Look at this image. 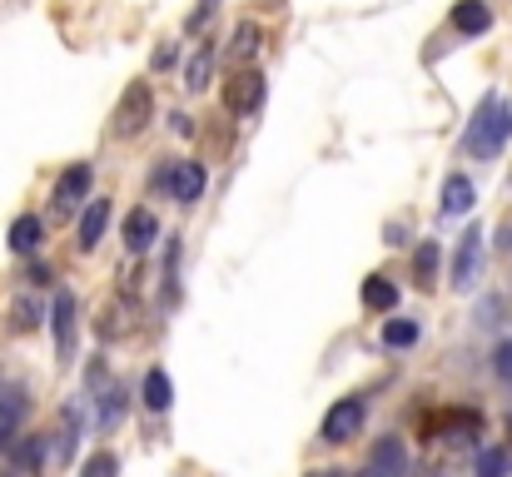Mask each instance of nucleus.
<instances>
[{
    "label": "nucleus",
    "instance_id": "obj_13",
    "mask_svg": "<svg viewBox=\"0 0 512 477\" xmlns=\"http://www.w3.org/2000/svg\"><path fill=\"white\" fill-rule=\"evenodd\" d=\"M453 30H458V35H483V30H493L488 0H458V5H453Z\"/></svg>",
    "mask_w": 512,
    "mask_h": 477
},
{
    "label": "nucleus",
    "instance_id": "obj_32",
    "mask_svg": "<svg viewBox=\"0 0 512 477\" xmlns=\"http://www.w3.org/2000/svg\"><path fill=\"white\" fill-rule=\"evenodd\" d=\"M0 477H15V473H0Z\"/></svg>",
    "mask_w": 512,
    "mask_h": 477
},
{
    "label": "nucleus",
    "instance_id": "obj_21",
    "mask_svg": "<svg viewBox=\"0 0 512 477\" xmlns=\"http://www.w3.org/2000/svg\"><path fill=\"white\" fill-rule=\"evenodd\" d=\"M383 343L388 348H413L418 343V323L413 318H388L383 323Z\"/></svg>",
    "mask_w": 512,
    "mask_h": 477
},
{
    "label": "nucleus",
    "instance_id": "obj_10",
    "mask_svg": "<svg viewBox=\"0 0 512 477\" xmlns=\"http://www.w3.org/2000/svg\"><path fill=\"white\" fill-rule=\"evenodd\" d=\"M90 388H95V403H100V423H105V428L120 423V398H125V388L105 373V363H90Z\"/></svg>",
    "mask_w": 512,
    "mask_h": 477
},
{
    "label": "nucleus",
    "instance_id": "obj_25",
    "mask_svg": "<svg viewBox=\"0 0 512 477\" xmlns=\"http://www.w3.org/2000/svg\"><path fill=\"white\" fill-rule=\"evenodd\" d=\"M15 468H40V458H45V438H25V443H15Z\"/></svg>",
    "mask_w": 512,
    "mask_h": 477
},
{
    "label": "nucleus",
    "instance_id": "obj_28",
    "mask_svg": "<svg viewBox=\"0 0 512 477\" xmlns=\"http://www.w3.org/2000/svg\"><path fill=\"white\" fill-rule=\"evenodd\" d=\"M15 328H35V304H30V299L15 304Z\"/></svg>",
    "mask_w": 512,
    "mask_h": 477
},
{
    "label": "nucleus",
    "instance_id": "obj_14",
    "mask_svg": "<svg viewBox=\"0 0 512 477\" xmlns=\"http://www.w3.org/2000/svg\"><path fill=\"white\" fill-rule=\"evenodd\" d=\"M473 199H478L473 179H468V174H448V184H443V199H438V209H443L448 219H458V214H468V209H473Z\"/></svg>",
    "mask_w": 512,
    "mask_h": 477
},
{
    "label": "nucleus",
    "instance_id": "obj_4",
    "mask_svg": "<svg viewBox=\"0 0 512 477\" xmlns=\"http://www.w3.org/2000/svg\"><path fill=\"white\" fill-rule=\"evenodd\" d=\"M90 184H95V169H90V164H70V169L55 179V219L75 214V209L90 199Z\"/></svg>",
    "mask_w": 512,
    "mask_h": 477
},
{
    "label": "nucleus",
    "instance_id": "obj_8",
    "mask_svg": "<svg viewBox=\"0 0 512 477\" xmlns=\"http://www.w3.org/2000/svg\"><path fill=\"white\" fill-rule=\"evenodd\" d=\"M50 328H55V353L60 358H75V328H80V314H75V294H55V309H50Z\"/></svg>",
    "mask_w": 512,
    "mask_h": 477
},
{
    "label": "nucleus",
    "instance_id": "obj_17",
    "mask_svg": "<svg viewBox=\"0 0 512 477\" xmlns=\"http://www.w3.org/2000/svg\"><path fill=\"white\" fill-rule=\"evenodd\" d=\"M363 304H368L373 314H388V309L398 304V284H393L388 274H368V279H363Z\"/></svg>",
    "mask_w": 512,
    "mask_h": 477
},
{
    "label": "nucleus",
    "instance_id": "obj_1",
    "mask_svg": "<svg viewBox=\"0 0 512 477\" xmlns=\"http://www.w3.org/2000/svg\"><path fill=\"white\" fill-rule=\"evenodd\" d=\"M508 140H512V110L498 100V95H488V100L478 105L468 135H463V150H468L473 159H498Z\"/></svg>",
    "mask_w": 512,
    "mask_h": 477
},
{
    "label": "nucleus",
    "instance_id": "obj_12",
    "mask_svg": "<svg viewBox=\"0 0 512 477\" xmlns=\"http://www.w3.org/2000/svg\"><path fill=\"white\" fill-rule=\"evenodd\" d=\"M438 433H443L448 443H478V438H483V413H473V408H448V413L438 418Z\"/></svg>",
    "mask_w": 512,
    "mask_h": 477
},
{
    "label": "nucleus",
    "instance_id": "obj_19",
    "mask_svg": "<svg viewBox=\"0 0 512 477\" xmlns=\"http://www.w3.org/2000/svg\"><path fill=\"white\" fill-rule=\"evenodd\" d=\"M40 239H45V224H40L35 214H20V219L10 224V249H15V254H30Z\"/></svg>",
    "mask_w": 512,
    "mask_h": 477
},
{
    "label": "nucleus",
    "instance_id": "obj_27",
    "mask_svg": "<svg viewBox=\"0 0 512 477\" xmlns=\"http://www.w3.org/2000/svg\"><path fill=\"white\" fill-rule=\"evenodd\" d=\"M493 373H498L503 383H512V338H508V343H498V348H493Z\"/></svg>",
    "mask_w": 512,
    "mask_h": 477
},
{
    "label": "nucleus",
    "instance_id": "obj_20",
    "mask_svg": "<svg viewBox=\"0 0 512 477\" xmlns=\"http://www.w3.org/2000/svg\"><path fill=\"white\" fill-rule=\"evenodd\" d=\"M478 477H512V448H478Z\"/></svg>",
    "mask_w": 512,
    "mask_h": 477
},
{
    "label": "nucleus",
    "instance_id": "obj_6",
    "mask_svg": "<svg viewBox=\"0 0 512 477\" xmlns=\"http://www.w3.org/2000/svg\"><path fill=\"white\" fill-rule=\"evenodd\" d=\"M264 100V75L259 70H234L229 75V85H224V110H234V115H244V110H254Z\"/></svg>",
    "mask_w": 512,
    "mask_h": 477
},
{
    "label": "nucleus",
    "instance_id": "obj_31",
    "mask_svg": "<svg viewBox=\"0 0 512 477\" xmlns=\"http://www.w3.org/2000/svg\"><path fill=\"white\" fill-rule=\"evenodd\" d=\"M508 438H512V413H508Z\"/></svg>",
    "mask_w": 512,
    "mask_h": 477
},
{
    "label": "nucleus",
    "instance_id": "obj_29",
    "mask_svg": "<svg viewBox=\"0 0 512 477\" xmlns=\"http://www.w3.org/2000/svg\"><path fill=\"white\" fill-rule=\"evenodd\" d=\"M498 249H508V254H512V229H503V234H498Z\"/></svg>",
    "mask_w": 512,
    "mask_h": 477
},
{
    "label": "nucleus",
    "instance_id": "obj_26",
    "mask_svg": "<svg viewBox=\"0 0 512 477\" xmlns=\"http://www.w3.org/2000/svg\"><path fill=\"white\" fill-rule=\"evenodd\" d=\"M115 473H120L115 453H95V458L85 463V473H80V477H115Z\"/></svg>",
    "mask_w": 512,
    "mask_h": 477
},
{
    "label": "nucleus",
    "instance_id": "obj_22",
    "mask_svg": "<svg viewBox=\"0 0 512 477\" xmlns=\"http://www.w3.org/2000/svg\"><path fill=\"white\" fill-rule=\"evenodd\" d=\"M209 70H214V55H209V45H204V50L189 60V70H184V90H189V95H199V90H204V80H209Z\"/></svg>",
    "mask_w": 512,
    "mask_h": 477
},
{
    "label": "nucleus",
    "instance_id": "obj_15",
    "mask_svg": "<svg viewBox=\"0 0 512 477\" xmlns=\"http://www.w3.org/2000/svg\"><path fill=\"white\" fill-rule=\"evenodd\" d=\"M105 224H110V199H90L85 214H80V249H85V254L105 239Z\"/></svg>",
    "mask_w": 512,
    "mask_h": 477
},
{
    "label": "nucleus",
    "instance_id": "obj_5",
    "mask_svg": "<svg viewBox=\"0 0 512 477\" xmlns=\"http://www.w3.org/2000/svg\"><path fill=\"white\" fill-rule=\"evenodd\" d=\"M478 269H483V229L473 224V229H463L458 254H453V289H473Z\"/></svg>",
    "mask_w": 512,
    "mask_h": 477
},
{
    "label": "nucleus",
    "instance_id": "obj_3",
    "mask_svg": "<svg viewBox=\"0 0 512 477\" xmlns=\"http://www.w3.org/2000/svg\"><path fill=\"white\" fill-rule=\"evenodd\" d=\"M363 418H368V403L363 398H339L329 413H324V443H348L363 433Z\"/></svg>",
    "mask_w": 512,
    "mask_h": 477
},
{
    "label": "nucleus",
    "instance_id": "obj_24",
    "mask_svg": "<svg viewBox=\"0 0 512 477\" xmlns=\"http://www.w3.org/2000/svg\"><path fill=\"white\" fill-rule=\"evenodd\" d=\"M413 274H418V284H423V289H433V279H438V244H423V249H418Z\"/></svg>",
    "mask_w": 512,
    "mask_h": 477
},
{
    "label": "nucleus",
    "instance_id": "obj_11",
    "mask_svg": "<svg viewBox=\"0 0 512 477\" xmlns=\"http://www.w3.org/2000/svg\"><path fill=\"white\" fill-rule=\"evenodd\" d=\"M25 413H30V398H25L20 388H5V393H0V453H5V448H15Z\"/></svg>",
    "mask_w": 512,
    "mask_h": 477
},
{
    "label": "nucleus",
    "instance_id": "obj_2",
    "mask_svg": "<svg viewBox=\"0 0 512 477\" xmlns=\"http://www.w3.org/2000/svg\"><path fill=\"white\" fill-rule=\"evenodd\" d=\"M150 120H155V95H150V85H145V80L125 85V95H120V105H115V135L130 140V135H140Z\"/></svg>",
    "mask_w": 512,
    "mask_h": 477
},
{
    "label": "nucleus",
    "instance_id": "obj_7",
    "mask_svg": "<svg viewBox=\"0 0 512 477\" xmlns=\"http://www.w3.org/2000/svg\"><path fill=\"white\" fill-rule=\"evenodd\" d=\"M160 179L170 184V194L179 199V204H194V199L204 194V179H209V174H204V164H199V159H174Z\"/></svg>",
    "mask_w": 512,
    "mask_h": 477
},
{
    "label": "nucleus",
    "instance_id": "obj_9",
    "mask_svg": "<svg viewBox=\"0 0 512 477\" xmlns=\"http://www.w3.org/2000/svg\"><path fill=\"white\" fill-rule=\"evenodd\" d=\"M368 477H408V448H403V438H378L368 448Z\"/></svg>",
    "mask_w": 512,
    "mask_h": 477
},
{
    "label": "nucleus",
    "instance_id": "obj_16",
    "mask_svg": "<svg viewBox=\"0 0 512 477\" xmlns=\"http://www.w3.org/2000/svg\"><path fill=\"white\" fill-rule=\"evenodd\" d=\"M155 234H160V224H155L150 209H135V214L125 219V249H130V254H145V249L155 244Z\"/></svg>",
    "mask_w": 512,
    "mask_h": 477
},
{
    "label": "nucleus",
    "instance_id": "obj_30",
    "mask_svg": "<svg viewBox=\"0 0 512 477\" xmlns=\"http://www.w3.org/2000/svg\"><path fill=\"white\" fill-rule=\"evenodd\" d=\"M309 477H343V473H309Z\"/></svg>",
    "mask_w": 512,
    "mask_h": 477
},
{
    "label": "nucleus",
    "instance_id": "obj_18",
    "mask_svg": "<svg viewBox=\"0 0 512 477\" xmlns=\"http://www.w3.org/2000/svg\"><path fill=\"white\" fill-rule=\"evenodd\" d=\"M170 403H174L170 373H165V368H150V373H145V408H150V413H165Z\"/></svg>",
    "mask_w": 512,
    "mask_h": 477
},
{
    "label": "nucleus",
    "instance_id": "obj_23",
    "mask_svg": "<svg viewBox=\"0 0 512 477\" xmlns=\"http://www.w3.org/2000/svg\"><path fill=\"white\" fill-rule=\"evenodd\" d=\"M254 50H259V25H239V30H234V45H229V60L244 65Z\"/></svg>",
    "mask_w": 512,
    "mask_h": 477
}]
</instances>
